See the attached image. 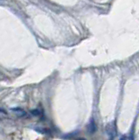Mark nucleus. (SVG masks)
Returning a JSON list of instances; mask_svg holds the SVG:
<instances>
[{"mask_svg":"<svg viewBox=\"0 0 139 140\" xmlns=\"http://www.w3.org/2000/svg\"><path fill=\"white\" fill-rule=\"evenodd\" d=\"M96 124H95V122H94V119H91L90 122H89L88 125V131L89 133H94V132L96 131Z\"/></svg>","mask_w":139,"mask_h":140,"instance_id":"nucleus-1","label":"nucleus"},{"mask_svg":"<svg viewBox=\"0 0 139 140\" xmlns=\"http://www.w3.org/2000/svg\"><path fill=\"white\" fill-rule=\"evenodd\" d=\"M12 110L13 111V112L17 113L19 116L25 115V111L23 110L22 109H20V108H13V109H12Z\"/></svg>","mask_w":139,"mask_h":140,"instance_id":"nucleus-2","label":"nucleus"},{"mask_svg":"<svg viewBox=\"0 0 139 140\" xmlns=\"http://www.w3.org/2000/svg\"><path fill=\"white\" fill-rule=\"evenodd\" d=\"M31 113L33 114V116H39L40 115V111H39V110H33L31 111Z\"/></svg>","mask_w":139,"mask_h":140,"instance_id":"nucleus-3","label":"nucleus"},{"mask_svg":"<svg viewBox=\"0 0 139 140\" xmlns=\"http://www.w3.org/2000/svg\"><path fill=\"white\" fill-rule=\"evenodd\" d=\"M120 140H126V137H122Z\"/></svg>","mask_w":139,"mask_h":140,"instance_id":"nucleus-4","label":"nucleus"},{"mask_svg":"<svg viewBox=\"0 0 139 140\" xmlns=\"http://www.w3.org/2000/svg\"><path fill=\"white\" fill-rule=\"evenodd\" d=\"M130 140H134V137H133V135H131V137H130Z\"/></svg>","mask_w":139,"mask_h":140,"instance_id":"nucleus-5","label":"nucleus"}]
</instances>
